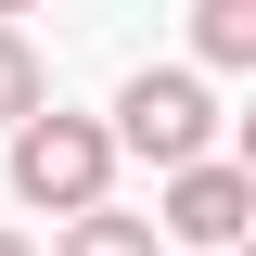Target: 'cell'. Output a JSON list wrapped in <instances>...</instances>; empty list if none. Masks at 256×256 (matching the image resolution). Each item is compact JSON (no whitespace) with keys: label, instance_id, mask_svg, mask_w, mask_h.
<instances>
[{"label":"cell","instance_id":"obj_1","mask_svg":"<svg viewBox=\"0 0 256 256\" xmlns=\"http://www.w3.org/2000/svg\"><path fill=\"white\" fill-rule=\"evenodd\" d=\"M102 141L180 180V166H205V154H218V90H205L192 64H141V77L116 90V116H102Z\"/></svg>","mask_w":256,"mask_h":256},{"label":"cell","instance_id":"obj_2","mask_svg":"<svg viewBox=\"0 0 256 256\" xmlns=\"http://www.w3.org/2000/svg\"><path fill=\"white\" fill-rule=\"evenodd\" d=\"M102 192H116V141H102V116L38 102V116L13 128V205H38V218H90Z\"/></svg>","mask_w":256,"mask_h":256},{"label":"cell","instance_id":"obj_3","mask_svg":"<svg viewBox=\"0 0 256 256\" xmlns=\"http://www.w3.org/2000/svg\"><path fill=\"white\" fill-rule=\"evenodd\" d=\"M244 218H256V166L205 154V166H180V180H166V205H154V244L218 256V244H244Z\"/></svg>","mask_w":256,"mask_h":256},{"label":"cell","instance_id":"obj_4","mask_svg":"<svg viewBox=\"0 0 256 256\" xmlns=\"http://www.w3.org/2000/svg\"><path fill=\"white\" fill-rule=\"evenodd\" d=\"M256 64V0H192V77H244Z\"/></svg>","mask_w":256,"mask_h":256},{"label":"cell","instance_id":"obj_5","mask_svg":"<svg viewBox=\"0 0 256 256\" xmlns=\"http://www.w3.org/2000/svg\"><path fill=\"white\" fill-rule=\"evenodd\" d=\"M38 102H52V64H38V38H26V26H0V141L26 128Z\"/></svg>","mask_w":256,"mask_h":256},{"label":"cell","instance_id":"obj_6","mask_svg":"<svg viewBox=\"0 0 256 256\" xmlns=\"http://www.w3.org/2000/svg\"><path fill=\"white\" fill-rule=\"evenodd\" d=\"M52 256H166L154 244V218H116V205H90V218H64V244Z\"/></svg>","mask_w":256,"mask_h":256},{"label":"cell","instance_id":"obj_7","mask_svg":"<svg viewBox=\"0 0 256 256\" xmlns=\"http://www.w3.org/2000/svg\"><path fill=\"white\" fill-rule=\"evenodd\" d=\"M26 13H38V0H0V26H26Z\"/></svg>","mask_w":256,"mask_h":256},{"label":"cell","instance_id":"obj_8","mask_svg":"<svg viewBox=\"0 0 256 256\" xmlns=\"http://www.w3.org/2000/svg\"><path fill=\"white\" fill-rule=\"evenodd\" d=\"M0 256H38V244H26V230H0Z\"/></svg>","mask_w":256,"mask_h":256}]
</instances>
